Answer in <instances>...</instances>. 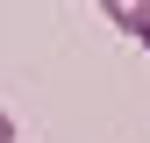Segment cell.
Masks as SVG:
<instances>
[{
    "mask_svg": "<svg viewBox=\"0 0 150 143\" xmlns=\"http://www.w3.org/2000/svg\"><path fill=\"white\" fill-rule=\"evenodd\" d=\"M100 14H107L115 29H129V36H136V29L150 22V0H100Z\"/></svg>",
    "mask_w": 150,
    "mask_h": 143,
    "instance_id": "cell-1",
    "label": "cell"
},
{
    "mask_svg": "<svg viewBox=\"0 0 150 143\" xmlns=\"http://www.w3.org/2000/svg\"><path fill=\"white\" fill-rule=\"evenodd\" d=\"M0 143H14V115H7V107H0Z\"/></svg>",
    "mask_w": 150,
    "mask_h": 143,
    "instance_id": "cell-2",
    "label": "cell"
},
{
    "mask_svg": "<svg viewBox=\"0 0 150 143\" xmlns=\"http://www.w3.org/2000/svg\"><path fill=\"white\" fill-rule=\"evenodd\" d=\"M136 43H143V50H150V22H143V29H136Z\"/></svg>",
    "mask_w": 150,
    "mask_h": 143,
    "instance_id": "cell-3",
    "label": "cell"
}]
</instances>
